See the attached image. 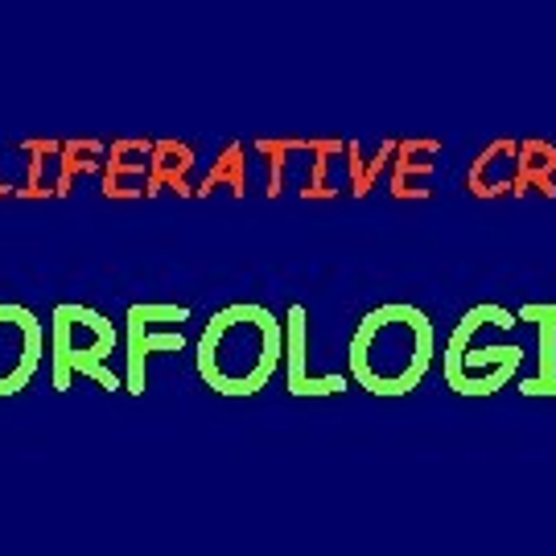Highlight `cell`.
I'll list each match as a JSON object with an SVG mask.
<instances>
[{"mask_svg":"<svg viewBox=\"0 0 556 556\" xmlns=\"http://www.w3.org/2000/svg\"><path fill=\"white\" fill-rule=\"evenodd\" d=\"M41 358L38 318L21 305H0V396L21 392Z\"/></svg>","mask_w":556,"mask_h":556,"instance_id":"cell-3","label":"cell"},{"mask_svg":"<svg viewBox=\"0 0 556 556\" xmlns=\"http://www.w3.org/2000/svg\"><path fill=\"white\" fill-rule=\"evenodd\" d=\"M280 363V326L264 305H227L199 338V376L223 396L260 392Z\"/></svg>","mask_w":556,"mask_h":556,"instance_id":"cell-2","label":"cell"},{"mask_svg":"<svg viewBox=\"0 0 556 556\" xmlns=\"http://www.w3.org/2000/svg\"><path fill=\"white\" fill-rule=\"evenodd\" d=\"M433 321L417 305H379L351 334V376L376 396H404L429 376Z\"/></svg>","mask_w":556,"mask_h":556,"instance_id":"cell-1","label":"cell"}]
</instances>
